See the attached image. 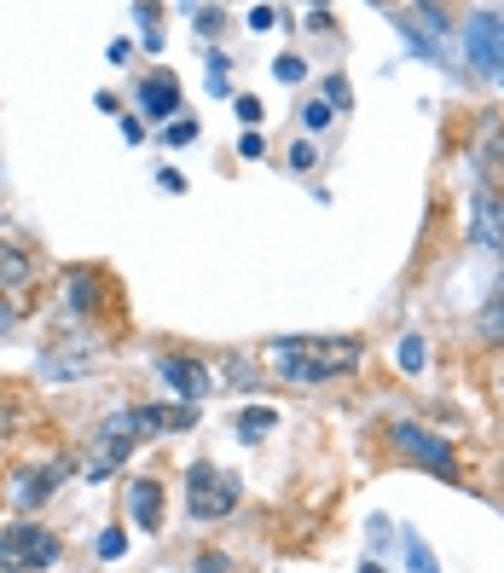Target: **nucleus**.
I'll use <instances>...</instances> for the list:
<instances>
[{
  "label": "nucleus",
  "instance_id": "f8f14e48",
  "mask_svg": "<svg viewBox=\"0 0 504 573\" xmlns=\"http://www.w3.org/2000/svg\"><path fill=\"white\" fill-rule=\"evenodd\" d=\"M476 330H481V342H504V278L487 290V301H481Z\"/></svg>",
  "mask_w": 504,
  "mask_h": 573
},
{
  "label": "nucleus",
  "instance_id": "9b49d317",
  "mask_svg": "<svg viewBox=\"0 0 504 573\" xmlns=\"http://www.w3.org/2000/svg\"><path fill=\"white\" fill-rule=\"evenodd\" d=\"M128 510H134V521H140L145 533H157L163 527V487L157 481H134L128 487Z\"/></svg>",
  "mask_w": 504,
  "mask_h": 573
},
{
  "label": "nucleus",
  "instance_id": "cd10ccee",
  "mask_svg": "<svg viewBox=\"0 0 504 573\" xmlns=\"http://www.w3.org/2000/svg\"><path fill=\"white\" fill-rule=\"evenodd\" d=\"M12 319H18V313H12V301H0V330H12Z\"/></svg>",
  "mask_w": 504,
  "mask_h": 573
},
{
  "label": "nucleus",
  "instance_id": "a878e982",
  "mask_svg": "<svg viewBox=\"0 0 504 573\" xmlns=\"http://www.w3.org/2000/svg\"><path fill=\"white\" fill-rule=\"evenodd\" d=\"M273 24H279V12H267V6H255L250 12V29H273Z\"/></svg>",
  "mask_w": 504,
  "mask_h": 573
},
{
  "label": "nucleus",
  "instance_id": "39448f33",
  "mask_svg": "<svg viewBox=\"0 0 504 573\" xmlns=\"http://www.w3.org/2000/svg\"><path fill=\"white\" fill-rule=\"evenodd\" d=\"M186 510L197 521H221L238 510V475H226L215 464H192L186 469Z\"/></svg>",
  "mask_w": 504,
  "mask_h": 573
},
{
  "label": "nucleus",
  "instance_id": "423d86ee",
  "mask_svg": "<svg viewBox=\"0 0 504 573\" xmlns=\"http://www.w3.org/2000/svg\"><path fill=\"white\" fill-rule=\"evenodd\" d=\"M464 53L476 58L487 76H504V18L499 12H470L464 18Z\"/></svg>",
  "mask_w": 504,
  "mask_h": 573
},
{
  "label": "nucleus",
  "instance_id": "4be33fe9",
  "mask_svg": "<svg viewBox=\"0 0 504 573\" xmlns=\"http://www.w3.org/2000/svg\"><path fill=\"white\" fill-rule=\"evenodd\" d=\"M290 168H302V174H308V168H313V145H308V139H302V145L290 151Z\"/></svg>",
  "mask_w": 504,
  "mask_h": 573
},
{
  "label": "nucleus",
  "instance_id": "1a4fd4ad",
  "mask_svg": "<svg viewBox=\"0 0 504 573\" xmlns=\"http://www.w3.org/2000/svg\"><path fill=\"white\" fill-rule=\"evenodd\" d=\"M64 469H70V464H47L41 475H18V492H12V504H18V510H35V504H47V498H53V487L64 481Z\"/></svg>",
  "mask_w": 504,
  "mask_h": 573
},
{
  "label": "nucleus",
  "instance_id": "393cba45",
  "mask_svg": "<svg viewBox=\"0 0 504 573\" xmlns=\"http://www.w3.org/2000/svg\"><path fill=\"white\" fill-rule=\"evenodd\" d=\"M197 573H232V562H226V556H215V550H209V556H203V562H197Z\"/></svg>",
  "mask_w": 504,
  "mask_h": 573
},
{
  "label": "nucleus",
  "instance_id": "0eeeda50",
  "mask_svg": "<svg viewBox=\"0 0 504 573\" xmlns=\"http://www.w3.org/2000/svg\"><path fill=\"white\" fill-rule=\"evenodd\" d=\"M470 232H476V244L504 255V191L481 186L476 197H470Z\"/></svg>",
  "mask_w": 504,
  "mask_h": 573
},
{
  "label": "nucleus",
  "instance_id": "a211bd4d",
  "mask_svg": "<svg viewBox=\"0 0 504 573\" xmlns=\"http://www.w3.org/2000/svg\"><path fill=\"white\" fill-rule=\"evenodd\" d=\"M302 128H308V134H319V128H331V105H325V99H313V105H302Z\"/></svg>",
  "mask_w": 504,
  "mask_h": 573
},
{
  "label": "nucleus",
  "instance_id": "5701e85b",
  "mask_svg": "<svg viewBox=\"0 0 504 573\" xmlns=\"http://www.w3.org/2000/svg\"><path fill=\"white\" fill-rule=\"evenodd\" d=\"M226 70H232L226 58H215V64H209V87H215V93H226Z\"/></svg>",
  "mask_w": 504,
  "mask_h": 573
},
{
  "label": "nucleus",
  "instance_id": "4468645a",
  "mask_svg": "<svg viewBox=\"0 0 504 573\" xmlns=\"http://www.w3.org/2000/svg\"><path fill=\"white\" fill-rule=\"evenodd\" d=\"M99 278H87V273H70V313H93L99 307Z\"/></svg>",
  "mask_w": 504,
  "mask_h": 573
},
{
  "label": "nucleus",
  "instance_id": "c85d7f7f",
  "mask_svg": "<svg viewBox=\"0 0 504 573\" xmlns=\"http://www.w3.org/2000/svg\"><path fill=\"white\" fill-rule=\"evenodd\" d=\"M360 573H383V568H377V562H365V568H360Z\"/></svg>",
  "mask_w": 504,
  "mask_h": 573
},
{
  "label": "nucleus",
  "instance_id": "bb28decb",
  "mask_svg": "<svg viewBox=\"0 0 504 573\" xmlns=\"http://www.w3.org/2000/svg\"><path fill=\"white\" fill-rule=\"evenodd\" d=\"M238 116H244V122H261V99H250V93H244V99H238Z\"/></svg>",
  "mask_w": 504,
  "mask_h": 573
},
{
  "label": "nucleus",
  "instance_id": "f257e3e1",
  "mask_svg": "<svg viewBox=\"0 0 504 573\" xmlns=\"http://www.w3.org/2000/svg\"><path fill=\"white\" fill-rule=\"evenodd\" d=\"M197 406L174 400V406H128L111 411L99 429H93V446H87V481H105L134 458V446H145L151 435H174V429H192Z\"/></svg>",
  "mask_w": 504,
  "mask_h": 573
},
{
  "label": "nucleus",
  "instance_id": "ddd939ff",
  "mask_svg": "<svg viewBox=\"0 0 504 573\" xmlns=\"http://www.w3.org/2000/svg\"><path fill=\"white\" fill-rule=\"evenodd\" d=\"M29 278H35V255L0 244V290H18V284H29Z\"/></svg>",
  "mask_w": 504,
  "mask_h": 573
},
{
  "label": "nucleus",
  "instance_id": "7ed1b4c3",
  "mask_svg": "<svg viewBox=\"0 0 504 573\" xmlns=\"http://www.w3.org/2000/svg\"><path fill=\"white\" fill-rule=\"evenodd\" d=\"M64 545H58L53 527H41V521H12L6 533H0V568L6 573H41L53 568Z\"/></svg>",
  "mask_w": 504,
  "mask_h": 573
},
{
  "label": "nucleus",
  "instance_id": "f3484780",
  "mask_svg": "<svg viewBox=\"0 0 504 573\" xmlns=\"http://www.w3.org/2000/svg\"><path fill=\"white\" fill-rule=\"evenodd\" d=\"M406 562H412V568H418V573H441V562H435V556H429V545H423L418 533H412V539H406Z\"/></svg>",
  "mask_w": 504,
  "mask_h": 573
},
{
  "label": "nucleus",
  "instance_id": "b1692460",
  "mask_svg": "<svg viewBox=\"0 0 504 573\" xmlns=\"http://www.w3.org/2000/svg\"><path fill=\"white\" fill-rule=\"evenodd\" d=\"M325 99H331V105H348V82H342V76H331V82H325Z\"/></svg>",
  "mask_w": 504,
  "mask_h": 573
},
{
  "label": "nucleus",
  "instance_id": "412c9836",
  "mask_svg": "<svg viewBox=\"0 0 504 573\" xmlns=\"http://www.w3.org/2000/svg\"><path fill=\"white\" fill-rule=\"evenodd\" d=\"M122 550H128V539H122V533H105V539H99V556H105V562H116V556H122Z\"/></svg>",
  "mask_w": 504,
  "mask_h": 573
},
{
  "label": "nucleus",
  "instance_id": "dca6fc26",
  "mask_svg": "<svg viewBox=\"0 0 504 573\" xmlns=\"http://www.w3.org/2000/svg\"><path fill=\"white\" fill-rule=\"evenodd\" d=\"M394 359H400V371H423V336H400Z\"/></svg>",
  "mask_w": 504,
  "mask_h": 573
},
{
  "label": "nucleus",
  "instance_id": "2eb2a0df",
  "mask_svg": "<svg viewBox=\"0 0 504 573\" xmlns=\"http://www.w3.org/2000/svg\"><path fill=\"white\" fill-rule=\"evenodd\" d=\"M279 417H273V406H250V411H238V435L244 440H255V435H267Z\"/></svg>",
  "mask_w": 504,
  "mask_h": 573
},
{
  "label": "nucleus",
  "instance_id": "c756f323",
  "mask_svg": "<svg viewBox=\"0 0 504 573\" xmlns=\"http://www.w3.org/2000/svg\"><path fill=\"white\" fill-rule=\"evenodd\" d=\"M499 388H504V377H499Z\"/></svg>",
  "mask_w": 504,
  "mask_h": 573
},
{
  "label": "nucleus",
  "instance_id": "6ab92c4d",
  "mask_svg": "<svg viewBox=\"0 0 504 573\" xmlns=\"http://www.w3.org/2000/svg\"><path fill=\"white\" fill-rule=\"evenodd\" d=\"M302 76H308V64H302L296 53H284V58H279V82H290V87H296Z\"/></svg>",
  "mask_w": 504,
  "mask_h": 573
},
{
  "label": "nucleus",
  "instance_id": "f03ea898",
  "mask_svg": "<svg viewBox=\"0 0 504 573\" xmlns=\"http://www.w3.org/2000/svg\"><path fill=\"white\" fill-rule=\"evenodd\" d=\"M267 359H273L290 382H331V377L360 371L365 342L360 336H279V342L267 348Z\"/></svg>",
  "mask_w": 504,
  "mask_h": 573
},
{
  "label": "nucleus",
  "instance_id": "20e7f679",
  "mask_svg": "<svg viewBox=\"0 0 504 573\" xmlns=\"http://www.w3.org/2000/svg\"><path fill=\"white\" fill-rule=\"evenodd\" d=\"M389 440H394V452H400L406 464L429 469V475H441V481H458V446L441 440L435 429H423V423H394Z\"/></svg>",
  "mask_w": 504,
  "mask_h": 573
},
{
  "label": "nucleus",
  "instance_id": "9d476101",
  "mask_svg": "<svg viewBox=\"0 0 504 573\" xmlns=\"http://www.w3.org/2000/svg\"><path fill=\"white\" fill-rule=\"evenodd\" d=\"M140 105H145V116H180V82L174 76H145Z\"/></svg>",
  "mask_w": 504,
  "mask_h": 573
},
{
  "label": "nucleus",
  "instance_id": "6e6552de",
  "mask_svg": "<svg viewBox=\"0 0 504 573\" xmlns=\"http://www.w3.org/2000/svg\"><path fill=\"white\" fill-rule=\"evenodd\" d=\"M157 371H163V382L186 400V406H197V400L209 394V371H203L197 359H186V354H163L157 359Z\"/></svg>",
  "mask_w": 504,
  "mask_h": 573
},
{
  "label": "nucleus",
  "instance_id": "aec40b11",
  "mask_svg": "<svg viewBox=\"0 0 504 573\" xmlns=\"http://www.w3.org/2000/svg\"><path fill=\"white\" fill-rule=\"evenodd\" d=\"M192 139H197V122H192V116L168 122V145H192Z\"/></svg>",
  "mask_w": 504,
  "mask_h": 573
}]
</instances>
